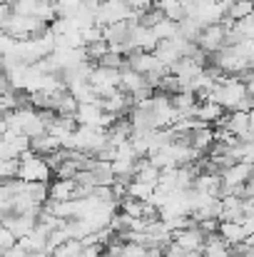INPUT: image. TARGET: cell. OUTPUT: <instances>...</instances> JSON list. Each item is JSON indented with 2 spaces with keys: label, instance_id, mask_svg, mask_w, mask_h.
<instances>
[{
  "label": "cell",
  "instance_id": "cell-1",
  "mask_svg": "<svg viewBox=\"0 0 254 257\" xmlns=\"http://www.w3.org/2000/svg\"><path fill=\"white\" fill-rule=\"evenodd\" d=\"M247 97V85H242L237 78H227V80H222L219 85L212 90V102H217L222 110H227V112H234L237 110V105L242 102Z\"/></svg>",
  "mask_w": 254,
  "mask_h": 257
},
{
  "label": "cell",
  "instance_id": "cell-2",
  "mask_svg": "<svg viewBox=\"0 0 254 257\" xmlns=\"http://www.w3.org/2000/svg\"><path fill=\"white\" fill-rule=\"evenodd\" d=\"M50 172L53 170L48 168V163L43 158L33 155L30 150L18 158V180H23V182H48Z\"/></svg>",
  "mask_w": 254,
  "mask_h": 257
},
{
  "label": "cell",
  "instance_id": "cell-3",
  "mask_svg": "<svg viewBox=\"0 0 254 257\" xmlns=\"http://www.w3.org/2000/svg\"><path fill=\"white\" fill-rule=\"evenodd\" d=\"M90 87L95 90L97 100H105L110 95L117 92V83H120V70H107V68H92L90 78H87Z\"/></svg>",
  "mask_w": 254,
  "mask_h": 257
},
{
  "label": "cell",
  "instance_id": "cell-4",
  "mask_svg": "<svg viewBox=\"0 0 254 257\" xmlns=\"http://www.w3.org/2000/svg\"><path fill=\"white\" fill-rule=\"evenodd\" d=\"M132 25H137V23H135V18H130V20H120V23H112V25L102 28V43H105L107 48L127 45Z\"/></svg>",
  "mask_w": 254,
  "mask_h": 257
},
{
  "label": "cell",
  "instance_id": "cell-5",
  "mask_svg": "<svg viewBox=\"0 0 254 257\" xmlns=\"http://www.w3.org/2000/svg\"><path fill=\"white\" fill-rule=\"evenodd\" d=\"M204 232L199 227H192V230H179V232H172V245L182 252H197L202 250L204 245Z\"/></svg>",
  "mask_w": 254,
  "mask_h": 257
},
{
  "label": "cell",
  "instance_id": "cell-6",
  "mask_svg": "<svg viewBox=\"0 0 254 257\" xmlns=\"http://www.w3.org/2000/svg\"><path fill=\"white\" fill-rule=\"evenodd\" d=\"M197 48L204 50V53H209V55H214L219 48H224V28L219 23L202 28V33L197 38Z\"/></svg>",
  "mask_w": 254,
  "mask_h": 257
},
{
  "label": "cell",
  "instance_id": "cell-7",
  "mask_svg": "<svg viewBox=\"0 0 254 257\" xmlns=\"http://www.w3.org/2000/svg\"><path fill=\"white\" fill-rule=\"evenodd\" d=\"M100 102V107H102V112H107V115H115V117H120V115H125L130 107H132V100H130V95H125V92H115V95H110V97H105V100H97Z\"/></svg>",
  "mask_w": 254,
  "mask_h": 257
},
{
  "label": "cell",
  "instance_id": "cell-8",
  "mask_svg": "<svg viewBox=\"0 0 254 257\" xmlns=\"http://www.w3.org/2000/svg\"><path fill=\"white\" fill-rule=\"evenodd\" d=\"M145 78L140 75V73H135L132 68H127V63L120 68V83H117V90L120 92H125V95H132V92H137L140 87H145Z\"/></svg>",
  "mask_w": 254,
  "mask_h": 257
},
{
  "label": "cell",
  "instance_id": "cell-9",
  "mask_svg": "<svg viewBox=\"0 0 254 257\" xmlns=\"http://www.w3.org/2000/svg\"><path fill=\"white\" fill-rule=\"evenodd\" d=\"M48 200L53 202L75 200V180H55L53 185H48Z\"/></svg>",
  "mask_w": 254,
  "mask_h": 257
},
{
  "label": "cell",
  "instance_id": "cell-10",
  "mask_svg": "<svg viewBox=\"0 0 254 257\" xmlns=\"http://www.w3.org/2000/svg\"><path fill=\"white\" fill-rule=\"evenodd\" d=\"M219 180H222L224 185H242V182L252 180V165L234 163V165H229L227 170L219 172Z\"/></svg>",
  "mask_w": 254,
  "mask_h": 257
},
{
  "label": "cell",
  "instance_id": "cell-11",
  "mask_svg": "<svg viewBox=\"0 0 254 257\" xmlns=\"http://www.w3.org/2000/svg\"><path fill=\"white\" fill-rule=\"evenodd\" d=\"M212 143H214V133H212V127H209V125H199V127L189 130V148H194L197 153L209 150V148H212Z\"/></svg>",
  "mask_w": 254,
  "mask_h": 257
},
{
  "label": "cell",
  "instance_id": "cell-12",
  "mask_svg": "<svg viewBox=\"0 0 254 257\" xmlns=\"http://www.w3.org/2000/svg\"><path fill=\"white\" fill-rule=\"evenodd\" d=\"M60 150V143L53 138V135H40V138H35V140H30V153L33 155H38V158H50V155H55Z\"/></svg>",
  "mask_w": 254,
  "mask_h": 257
},
{
  "label": "cell",
  "instance_id": "cell-13",
  "mask_svg": "<svg viewBox=\"0 0 254 257\" xmlns=\"http://www.w3.org/2000/svg\"><path fill=\"white\" fill-rule=\"evenodd\" d=\"M202 257H232V250L229 245L214 232V235H207L204 237V245H202Z\"/></svg>",
  "mask_w": 254,
  "mask_h": 257
},
{
  "label": "cell",
  "instance_id": "cell-14",
  "mask_svg": "<svg viewBox=\"0 0 254 257\" xmlns=\"http://www.w3.org/2000/svg\"><path fill=\"white\" fill-rule=\"evenodd\" d=\"M222 115H224V110H222L217 102H212V100H207V102H197V107H194V120L202 122V125L217 122Z\"/></svg>",
  "mask_w": 254,
  "mask_h": 257
},
{
  "label": "cell",
  "instance_id": "cell-15",
  "mask_svg": "<svg viewBox=\"0 0 254 257\" xmlns=\"http://www.w3.org/2000/svg\"><path fill=\"white\" fill-rule=\"evenodd\" d=\"M90 180H92V187H110L115 182V175H112V168L110 163H100L95 160L92 168H90Z\"/></svg>",
  "mask_w": 254,
  "mask_h": 257
},
{
  "label": "cell",
  "instance_id": "cell-16",
  "mask_svg": "<svg viewBox=\"0 0 254 257\" xmlns=\"http://www.w3.org/2000/svg\"><path fill=\"white\" fill-rule=\"evenodd\" d=\"M73 130H75V120L73 117H60V115H55V120L48 125V135H53L58 143H63L65 138H70L73 135Z\"/></svg>",
  "mask_w": 254,
  "mask_h": 257
},
{
  "label": "cell",
  "instance_id": "cell-17",
  "mask_svg": "<svg viewBox=\"0 0 254 257\" xmlns=\"http://www.w3.org/2000/svg\"><path fill=\"white\" fill-rule=\"evenodd\" d=\"M217 235H219L229 247L237 245V242H244V240H247V235H244V230L239 227V222H219Z\"/></svg>",
  "mask_w": 254,
  "mask_h": 257
},
{
  "label": "cell",
  "instance_id": "cell-18",
  "mask_svg": "<svg viewBox=\"0 0 254 257\" xmlns=\"http://www.w3.org/2000/svg\"><path fill=\"white\" fill-rule=\"evenodd\" d=\"M20 192H25L38 207H43L48 202V182H23Z\"/></svg>",
  "mask_w": 254,
  "mask_h": 257
},
{
  "label": "cell",
  "instance_id": "cell-19",
  "mask_svg": "<svg viewBox=\"0 0 254 257\" xmlns=\"http://www.w3.org/2000/svg\"><path fill=\"white\" fill-rule=\"evenodd\" d=\"M199 33H202V25H199L194 18H182V20L177 23V35L184 38V40H189V43H194V45H197Z\"/></svg>",
  "mask_w": 254,
  "mask_h": 257
},
{
  "label": "cell",
  "instance_id": "cell-20",
  "mask_svg": "<svg viewBox=\"0 0 254 257\" xmlns=\"http://www.w3.org/2000/svg\"><path fill=\"white\" fill-rule=\"evenodd\" d=\"M247 15H252V0H229V5L224 8V18L232 23L242 20Z\"/></svg>",
  "mask_w": 254,
  "mask_h": 257
},
{
  "label": "cell",
  "instance_id": "cell-21",
  "mask_svg": "<svg viewBox=\"0 0 254 257\" xmlns=\"http://www.w3.org/2000/svg\"><path fill=\"white\" fill-rule=\"evenodd\" d=\"M83 8V0H53V10H55V18H65V20H73Z\"/></svg>",
  "mask_w": 254,
  "mask_h": 257
},
{
  "label": "cell",
  "instance_id": "cell-22",
  "mask_svg": "<svg viewBox=\"0 0 254 257\" xmlns=\"http://www.w3.org/2000/svg\"><path fill=\"white\" fill-rule=\"evenodd\" d=\"M117 205H120L122 215H127V217H132V220H142V215H145V202H140V200L125 197V200H120Z\"/></svg>",
  "mask_w": 254,
  "mask_h": 257
},
{
  "label": "cell",
  "instance_id": "cell-23",
  "mask_svg": "<svg viewBox=\"0 0 254 257\" xmlns=\"http://www.w3.org/2000/svg\"><path fill=\"white\" fill-rule=\"evenodd\" d=\"M150 30H152V35L157 38V43H160V40H172V38L177 35V23L162 18V20H160L155 28H150Z\"/></svg>",
  "mask_w": 254,
  "mask_h": 257
},
{
  "label": "cell",
  "instance_id": "cell-24",
  "mask_svg": "<svg viewBox=\"0 0 254 257\" xmlns=\"http://www.w3.org/2000/svg\"><path fill=\"white\" fill-rule=\"evenodd\" d=\"M80 250H83L80 240H68L65 245L55 247V250L50 252V257H78V255H80Z\"/></svg>",
  "mask_w": 254,
  "mask_h": 257
},
{
  "label": "cell",
  "instance_id": "cell-25",
  "mask_svg": "<svg viewBox=\"0 0 254 257\" xmlns=\"http://www.w3.org/2000/svg\"><path fill=\"white\" fill-rule=\"evenodd\" d=\"M122 65H125V58L117 55V53H110V50L97 60V68H107V70H120Z\"/></svg>",
  "mask_w": 254,
  "mask_h": 257
},
{
  "label": "cell",
  "instance_id": "cell-26",
  "mask_svg": "<svg viewBox=\"0 0 254 257\" xmlns=\"http://www.w3.org/2000/svg\"><path fill=\"white\" fill-rule=\"evenodd\" d=\"M229 28H234L242 38H247V40H252L254 38V18L252 15H247V18H242V20H234Z\"/></svg>",
  "mask_w": 254,
  "mask_h": 257
},
{
  "label": "cell",
  "instance_id": "cell-27",
  "mask_svg": "<svg viewBox=\"0 0 254 257\" xmlns=\"http://www.w3.org/2000/svg\"><path fill=\"white\" fill-rule=\"evenodd\" d=\"M232 50H234L242 60H247V63L254 60V40H239L237 45H232Z\"/></svg>",
  "mask_w": 254,
  "mask_h": 257
},
{
  "label": "cell",
  "instance_id": "cell-28",
  "mask_svg": "<svg viewBox=\"0 0 254 257\" xmlns=\"http://www.w3.org/2000/svg\"><path fill=\"white\" fill-rule=\"evenodd\" d=\"M75 175H78V168L70 160H65L55 168V180H75Z\"/></svg>",
  "mask_w": 254,
  "mask_h": 257
},
{
  "label": "cell",
  "instance_id": "cell-29",
  "mask_svg": "<svg viewBox=\"0 0 254 257\" xmlns=\"http://www.w3.org/2000/svg\"><path fill=\"white\" fill-rule=\"evenodd\" d=\"M13 45H15V40L0 30V58H3V55H8V53L13 50Z\"/></svg>",
  "mask_w": 254,
  "mask_h": 257
},
{
  "label": "cell",
  "instance_id": "cell-30",
  "mask_svg": "<svg viewBox=\"0 0 254 257\" xmlns=\"http://www.w3.org/2000/svg\"><path fill=\"white\" fill-rule=\"evenodd\" d=\"M239 227L244 230V235H247V237H252V232H254V217H242V220H239Z\"/></svg>",
  "mask_w": 254,
  "mask_h": 257
},
{
  "label": "cell",
  "instance_id": "cell-31",
  "mask_svg": "<svg viewBox=\"0 0 254 257\" xmlns=\"http://www.w3.org/2000/svg\"><path fill=\"white\" fill-rule=\"evenodd\" d=\"M8 13H10V8H8V5H0V28H3V23H5Z\"/></svg>",
  "mask_w": 254,
  "mask_h": 257
},
{
  "label": "cell",
  "instance_id": "cell-32",
  "mask_svg": "<svg viewBox=\"0 0 254 257\" xmlns=\"http://www.w3.org/2000/svg\"><path fill=\"white\" fill-rule=\"evenodd\" d=\"M182 257H202V252H199V250H197V252H184Z\"/></svg>",
  "mask_w": 254,
  "mask_h": 257
},
{
  "label": "cell",
  "instance_id": "cell-33",
  "mask_svg": "<svg viewBox=\"0 0 254 257\" xmlns=\"http://www.w3.org/2000/svg\"><path fill=\"white\" fill-rule=\"evenodd\" d=\"M97 257H112V255H97Z\"/></svg>",
  "mask_w": 254,
  "mask_h": 257
}]
</instances>
